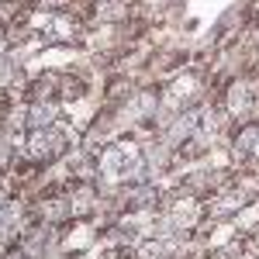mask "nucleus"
Here are the masks:
<instances>
[{"label":"nucleus","instance_id":"0eeeda50","mask_svg":"<svg viewBox=\"0 0 259 259\" xmlns=\"http://www.w3.org/2000/svg\"><path fill=\"white\" fill-rule=\"evenodd\" d=\"M245 204H249V197L242 194L239 187H232V183H228L225 190H218L214 197L204 200V214H207V218H218V221H232Z\"/></svg>","mask_w":259,"mask_h":259},{"label":"nucleus","instance_id":"6e6552de","mask_svg":"<svg viewBox=\"0 0 259 259\" xmlns=\"http://www.w3.org/2000/svg\"><path fill=\"white\" fill-rule=\"evenodd\" d=\"M56 239H59V232H56V228H49V225H41V221H31V225L24 228V235L18 239L14 249H21L24 259H41V252H45Z\"/></svg>","mask_w":259,"mask_h":259},{"label":"nucleus","instance_id":"f03ea898","mask_svg":"<svg viewBox=\"0 0 259 259\" xmlns=\"http://www.w3.org/2000/svg\"><path fill=\"white\" fill-rule=\"evenodd\" d=\"M62 197H66V207H69V218L73 221H94L100 214V204H104V194L97 190L94 177L66 180Z\"/></svg>","mask_w":259,"mask_h":259},{"label":"nucleus","instance_id":"f257e3e1","mask_svg":"<svg viewBox=\"0 0 259 259\" xmlns=\"http://www.w3.org/2000/svg\"><path fill=\"white\" fill-rule=\"evenodd\" d=\"M80 139L83 132L69 118L52 124V128H31L24 135V159L31 166H56L80 149Z\"/></svg>","mask_w":259,"mask_h":259},{"label":"nucleus","instance_id":"423d86ee","mask_svg":"<svg viewBox=\"0 0 259 259\" xmlns=\"http://www.w3.org/2000/svg\"><path fill=\"white\" fill-rule=\"evenodd\" d=\"M59 80L62 69H38V73H28V80L21 87V100H59Z\"/></svg>","mask_w":259,"mask_h":259},{"label":"nucleus","instance_id":"1a4fd4ad","mask_svg":"<svg viewBox=\"0 0 259 259\" xmlns=\"http://www.w3.org/2000/svg\"><path fill=\"white\" fill-rule=\"evenodd\" d=\"M28 104V132L31 128H52L66 121V107L56 104V100H24Z\"/></svg>","mask_w":259,"mask_h":259},{"label":"nucleus","instance_id":"20e7f679","mask_svg":"<svg viewBox=\"0 0 259 259\" xmlns=\"http://www.w3.org/2000/svg\"><path fill=\"white\" fill-rule=\"evenodd\" d=\"M31 204V218L41 221V225H49V228H56L62 232L66 225H69V207H66V197H62V190H49V194H38V197L28 200Z\"/></svg>","mask_w":259,"mask_h":259},{"label":"nucleus","instance_id":"9d476101","mask_svg":"<svg viewBox=\"0 0 259 259\" xmlns=\"http://www.w3.org/2000/svg\"><path fill=\"white\" fill-rule=\"evenodd\" d=\"M41 259H73L69 252H66V245H62V239H56L45 252H41Z\"/></svg>","mask_w":259,"mask_h":259},{"label":"nucleus","instance_id":"39448f33","mask_svg":"<svg viewBox=\"0 0 259 259\" xmlns=\"http://www.w3.org/2000/svg\"><path fill=\"white\" fill-rule=\"evenodd\" d=\"M100 235H104V228H100L97 221H69L59 232V239H62V245H66L69 256H87V252H94L100 245Z\"/></svg>","mask_w":259,"mask_h":259},{"label":"nucleus","instance_id":"9b49d317","mask_svg":"<svg viewBox=\"0 0 259 259\" xmlns=\"http://www.w3.org/2000/svg\"><path fill=\"white\" fill-rule=\"evenodd\" d=\"M245 18H249V28H259V0H245Z\"/></svg>","mask_w":259,"mask_h":259},{"label":"nucleus","instance_id":"7ed1b4c3","mask_svg":"<svg viewBox=\"0 0 259 259\" xmlns=\"http://www.w3.org/2000/svg\"><path fill=\"white\" fill-rule=\"evenodd\" d=\"M31 221H35L31 218V204L21 197V194H14L7 204H0V252L4 249H14Z\"/></svg>","mask_w":259,"mask_h":259}]
</instances>
